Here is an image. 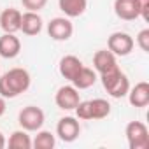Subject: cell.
Wrapping results in <instances>:
<instances>
[{"label":"cell","mask_w":149,"mask_h":149,"mask_svg":"<svg viewBox=\"0 0 149 149\" xmlns=\"http://www.w3.org/2000/svg\"><path fill=\"white\" fill-rule=\"evenodd\" d=\"M21 42L14 33H4L0 37V56L6 60H13L19 54Z\"/></svg>","instance_id":"cell-14"},{"label":"cell","mask_w":149,"mask_h":149,"mask_svg":"<svg viewBox=\"0 0 149 149\" xmlns=\"http://www.w3.org/2000/svg\"><path fill=\"white\" fill-rule=\"evenodd\" d=\"M6 144H7V142H6V137H4V133H2V132H0V149H4V147H6Z\"/></svg>","instance_id":"cell-25"},{"label":"cell","mask_w":149,"mask_h":149,"mask_svg":"<svg viewBox=\"0 0 149 149\" xmlns=\"http://www.w3.org/2000/svg\"><path fill=\"white\" fill-rule=\"evenodd\" d=\"M137 6H139L140 18L144 21H149V0H137Z\"/></svg>","instance_id":"cell-23"},{"label":"cell","mask_w":149,"mask_h":149,"mask_svg":"<svg viewBox=\"0 0 149 149\" xmlns=\"http://www.w3.org/2000/svg\"><path fill=\"white\" fill-rule=\"evenodd\" d=\"M137 46L142 51L149 53V28H144V30L139 32V35H137Z\"/></svg>","instance_id":"cell-22"},{"label":"cell","mask_w":149,"mask_h":149,"mask_svg":"<svg viewBox=\"0 0 149 149\" xmlns=\"http://www.w3.org/2000/svg\"><path fill=\"white\" fill-rule=\"evenodd\" d=\"M102 86L105 88V91L112 97V98H123L126 97L128 90H130V81L126 77V74L121 72V68H116L112 72L102 74Z\"/></svg>","instance_id":"cell-3"},{"label":"cell","mask_w":149,"mask_h":149,"mask_svg":"<svg viewBox=\"0 0 149 149\" xmlns=\"http://www.w3.org/2000/svg\"><path fill=\"white\" fill-rule=\"evenodd\" d=\"M114 13L123 21H133L140 18L137 0H114Z\"/></svg>","instance_id":"cell-12"},{"label":"cell","mask_w":149,"mask_h":149,"mask_svg":"<svg viewBox=\"0 0 149 149\" xmlns=\"http://www.w3.org/2000/svg\"><path fill=\"white\" fill-rule=\"evenodd\" d=\"M54 102L63 111H74L77 107V104L81 102L79 90L74 86H61V88H58V91L54 95Z\"/></svg>","instance_id":"cell-9"},{"label":"cell","mask_w":149,"mask_h":149,"mask_svg":"<svg viewBox=\"0 0 149 149\" xmlns=\"http://www.w3.org/2000/svg\"><path fill=\"white\" fill-rule=\"evenodd\" d=\"M47 33L53 40L63 42V40H68L72 37L74 26H72L68 18H53L47 23Z\"/></svg>","instance_id":"cell-7"},{"label":"cell","mask_w":149,"mask_h":149,"mask_svg":"<svg viewBox=\"0 0 149 149\" xmlns=\"http://www.w3.org/2000/svg\"><path fill=\"white\" fill-rule=\"evenodd\" d=\"M76 111L77 119H104L111 114V104L104 98H93V100H86V102H79Z\"/></svg>","instance_id":"cell-2"},{"label":"cell","mask_w":149,"mask_h":149,"mask_svg":"<svg viewBox=\"0 0 149 149\" xmlns=\"http://www.w3.org/2000/svg\"><path fill=\"white\" fill-rule=\"evenodd\" d=\"M4 112H6V98L0 95V116H4Z\"/></svg>","instance_id":"cell-24"},{"label":"cell","mask_w":149,"mask_h":149,"mask_svg":"<svg viewBox=\"0 0 149 149\" xmlns=\"http://www.w3.org/2000/svg\"><path fill=\"white\" fill-rule=\"evenodd\" d=\"M81 133V125L76 118L72 116H65L58 121L56 125V135L63 140V142H74Z\"/></svg>","instance_id":"cell-8"},{"label":"cell","mask_w":149,"mask_h":149,"mask_svg":"<svg viewBox=\"0 0 149 149\" xmlns=\"http://www.w3.org/2000/svg\"><path fill=\"white\" fill-rule=\"evenodd\" d=\"M58 7L67 18H79L88 7V0H58Z\"/></svg>","instance_id":"cell-17"},{"label":"cell","mask_w":149,"mask_h":149,"mask_svg":"<svg viewBox=\"0 0 149 149\" xmlns=\"http://www.w3.org/2000/svg\"><path fill=\"white\" fill-rule=\"evenodd\" d=\"M93 67H95V70L100 74V76H102V74H107V72H112V70L119 68L116 54H112L109 49H100V51L95 53V56H93Z\"/></svg>","instance_id":"cell-10"},{"label":"cell","mask_w":149,"mask_h":149,"mask_svg":"<svg viewBox=\"0 0 149 149\" xmlns=\"http://www.w3.org/2000/svg\"><path fill=\"white\" fill-rule=\"evenodd\" d=\"M54 144H56L54 135L51 132H46V130L39 132L37 137L32 140V147H35V149H53Z\"/></svg>","instance_id":"cell-20"},{"label":"cell","mask_w":149,"mask_h":149,"mask_svg":"<svg viewBox=\"0 0 149 149\" xmlns=\"http://www.w3.org/2000/svg\"><path fill=\"white\" fill-rule=\"evenodd\" d=\"M95 83H97V72H95L93 68L86 67V65L79 70L77 76L72 79V86L77 88V90H88V88H91Z\"/></svg>","instance_id":"cell-18"},{"label":"cell","mask_w":149,"mask_h":149,"mask_svg":"<svg viewBox=\"0 0 149 149\" xmlns=\"http://www.w3.org/2000/svg\"><path fill=\"white\" fill-rule=\"evenodd\" d=\"M25 35H39L42 30V18L33 13V11H26L25 14H21V28H19Z\"/></svg>","instance_id":"cell-16"},{"label":"cell","mask_w":149,"mask_h":149,"mask_svg":"<svg viewBox=\"0 0 149 149\" xmlns=\"http://www.w3.org/2000/svg\"><path fill=\"white\" fill-rule=\"evenodd\" d=\"M128 100L133 107H147L149 104V83L142 81L137 83L133 88L128 90Z\"/></svg>","instance_id":"cell-15"},{"label":"cell","mask_w":149,"mask_h":149,"mask_svg":"<svg viewBox=\"0 0 149 149\" xmlns=\"http://www.w3.org/2000/svg\"><path fill=\"white\" fill-rule=\"evenodd\" d=\"M126 140L130 149H147L149 147V132L142 121H130L126 125Z\"/></svg>","instance_id":"cell-4"},{"label":"cell","mask_w":149,"mask_h":149,"mask_svg":"<svg viewBox=\"0 0 149 149\" xmlns=\"http://www.w3.org/2000/svg\"><path fill=\"white\" fill-rule=\"evenodd\" d=\"M9 147L11 149H30L32 147V139L26 133V130H16L9 137Z\"/></svg>","instance_id":"cell-19"},{"label":"cell","mask_w":149,"mask_h":149,"mask_svg":"<svg viewBox=\"0 0 149 149\" xmlns=\"http://www.w3.org/2000/svg\"><path fill=\"white\" fill-rule=\"evenodd\" d=\"M21 4L26 11H33V13H39L40 9L46 7L47 0H21Z\"/></svg>","instance_id":"cell-21"},{"label":"cell","mask_w":149,"mask_h":149,"mask_svg":"<svg viewBox=\"0 0 149 149\" xmlns=\"http://www.w3.org/2000/svg\"><path fill=\"white\" fill-rule=\"evenodd\" d=\"M83 67H84V63H83L77 56H74V54L63 56V58L60 60V65H58L61 77H65V79L70 81V83H72V79L79 74V70H81Z\"/></svg>","instance_id":"cell-13"},{"label":"cell","mask_w":149,"mask_h":149,"mask_svg":"<svg viewBox=\"0 0 149 149\" xmlns=\"http://www.w3.org/2000/svg\"><path fill=\"white\" fill-rule=\"evenodd\" d=\"M18 123L26 132H39L44 125V111L37 105H26L19 111Z\"/></svg>","instance_id":"cell-5"},{"label":"cell","mask_w":149,"mask_h":149,"mask_svg":"<svg viewBox=\"0 0 149 149\" xmlns=\"http://www.w3.org/2000/svg\"><path fill=\"white\" fill-rule=\"evenodd\" d=\"M133 46H135L133 39L125 32H114L107 39V49L116 56H128L132 53Z\"/></svg>","instance_id":"cell-6"},{"label":"cell","mask_w":149,"mask_h":149,"mask_svg":"<svg viewBox=\"0 0 149 149\" xmlns=\"http://www.w3.org/2000/svg\"><path fill=\"white\" fill-rule=\"evenodd\" d=\"M30 83H32V77L28 70L21 67L11 68L0 77V95L4 98H16L30 88Z\"/></svg>","instance_id":"cell-1"},{"label":"cell","mask_w":149,"mask_h":149,"mask_svg":"<svg viewBox=\"0 0 149 149\" xmlns=\"http://www.w3.org/2000/svg\"><path fill=\"white\" fill-rule=\"evenodd\" d=\"M21 14L18 9L9 7L6 11H2L0 14V28L4 30V33H16L21 28Z\"/></svg>","instance_id":"cell-11"}]
</instances>
